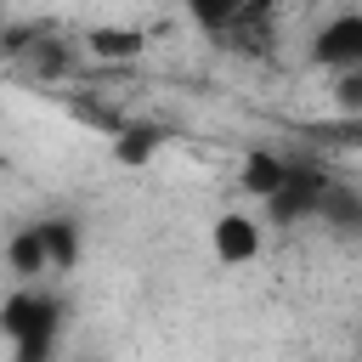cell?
<instances>
[{"label": "cell", "instance_id": "1", "mask_svg": "<svg viewBox=\"0 0 362 362\" xmlns=\"http://www.w3.org/2000/svg\"><path fill=\"white\" fill-rule=\"evenodd\" d=\"M57 300L51 294H11L6 305H0V334L11 339V351H17V362H45L51 356V345H57Z\"/></svg>", "mask_w": 362, "mask_h": 362}, {"label": "cell", "instance_id": "2", "mask_svg": "<svg viewBox=\"0 0 362 362\" xmlns=\"http://www.w3.org/2000/svg\"><path fill=\"white\" fill-rule=\"evenodd\" d=\"M311 62L328 68L334 79H339V74H356V68H362V11H334V17H322V28L311 34Z\"/></svg>", "mask_w": 362, "mask_h": 362}, {"label": "cell", "instance_id": "3", "mask_svg": "<svg viewBox=\"0 0 362 362\" xmlns=\"http://www.w3.org/2000/svg\"><path fill=\"white\" fill-rule=\"evenodd\" d=\"M209 249H215L221 266H255V260H260V221L243 215V209L215 215V226H209Z\"/></svg>", "mask_w": 362, "mask_h": 362}, {"label": "cell", "instance_id": "4", "mask_svg": "<svg viewBox=\"0 0 362 362\" xmlns=\"http://www.w3.org/2000/svg\"><path fill=\"white\" fill-rule=\"evenodd\" d=\"M147 45L141 28H113V23H90L85 28V57L90 62H136Z\"/></svg>", "mask_w": 362, "mask_h": 362}, {"label": "cell", "instance_id": "5", "mask_svg": "<svg viewBox=\"0 0 362 362\" xmlns=\"http://www.w3.org/2000/svg\"><path fill=\"white\" fill-rule=\"evenodd\" d=\"M6 266H11V277H23V283H34V277L51 272V255H45V232H40V221L23 226V232L6 243Z\"/></svg>", "mask_w": 362, "mask_h": 362}, {"label": "cell", "instance_id": "6", "mask_svg": "<svg viewBox=\"0 0 362 362\" xmlns=\"http://www.w3.org/2000/svg\"><path fill=\"white\" fill-rule=\"evenodd\" d=\"M164 141H170V136H164L158 124H141V119L130 124V119H124V130L113 136V158H119L124 170H141V164H153V153H158Z\"/></svg>", "mask_w": 362, "mask_h": 362}, {"label": "cell", "instance_id": "7", "mask_svg": "<svg viewBox=\"0 0 362 362\" xmlns=\"http://www.w3.org/2000/svg\"><path fill=\"white\" fill-rule=\"evenodd\" d=\"M283 181H288V158H277V153H249L243 158V192L249 198L272 204L283 192Z\"/></svg>", "mask_w": 362, "mask_h": 362}, {"label": "cell", "instance_id": "8", "mask_svg": "<svg viewBox=\"0 0 362 362\" xmlns=\"http://www.w3.org/2000/svg\"><path fill=\"white\" fill-rule=\"evenodd\" d=\"M40 232H45V255H51V272H68V266H74V249H79L74 226H68V221H40Z\"/></svg>", "mask_w": 362, "mask_h": 362}]
</instances>
